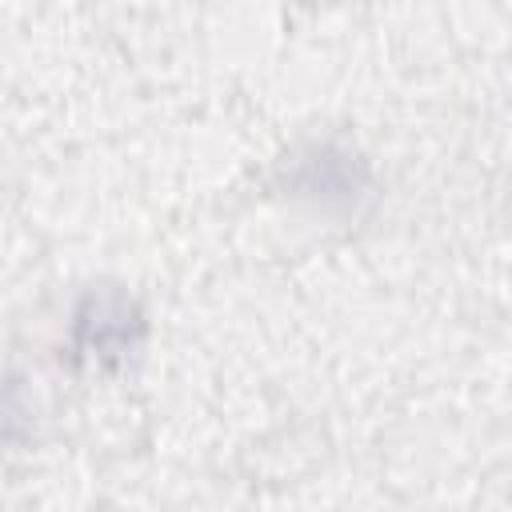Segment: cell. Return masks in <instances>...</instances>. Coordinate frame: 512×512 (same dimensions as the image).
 <instances>
[{"label":"cell","mask_w":512,"mask_h":512,"mask_svg":"<svg viewBox=\"0 0 512 512\" xmlns=\"http://www.w3.org/2000/svg\"><path fill=\"white\" fill-rule=\"evenodd\" d=\"M144 340V312L120 288H92L72 312V356L108 372L120 368Z\"/></svg>","instance_id":"cell-1"}]
</instances>
